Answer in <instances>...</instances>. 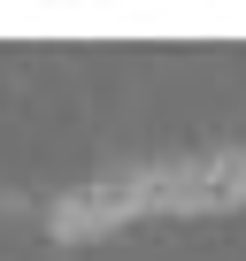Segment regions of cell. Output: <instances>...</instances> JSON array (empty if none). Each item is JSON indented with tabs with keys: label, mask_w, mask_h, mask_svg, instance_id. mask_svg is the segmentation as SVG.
Wrapping results in <instances>:
<instances>
[{
	"label": "cell",
	"mask_w": 246,
	"mask_h": 261,
	"mask_svg": "<svg viewBox=\"0 0 246 261\" xmlns=\"http://www.w3.org/2000/svg\"><path fill=\"white\" fill-rule=\"evenodd\" d=\"M238 200H246V154H200V162H154V169L69 192L54 207V230L62 238H100L131 215H162V207L208 215V207H238Z\"/></svg>",
	"instance_id": "1"
}]
</instances>
